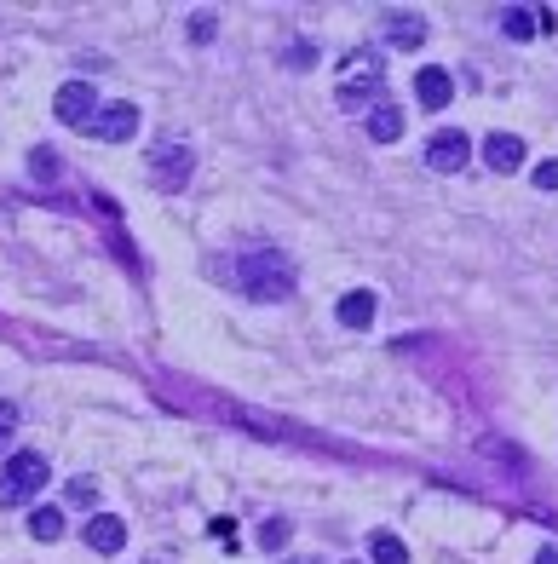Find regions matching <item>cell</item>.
Wrapping results in <instances>:
<instances>
[{"label": "cell", "mask_w": 558, "mask_h": 564, "mask_svg": "<svg viewBox=\"0 0 558 564\" xmlns=\"http://www.w3.org/2000/svg\"><path fill=\"white\" fill-rule=\"evenodd\" d=\"M380 93H386V64H380V52L351 47L346 58H340V87H334V98H340L346 110H374Z\"/></svg>", "instance_id": "1"}, {"label": "cell", "mask_w": 558, "mask_h": 564, "mask_svg": "<svg viewBox=\"0 0 558 564\" xmlns=\"http://www.w3.org/2000/svg\"><path fill=\"white\" fill-rule=\"evenodd\" d=\"M236 277H242V294L248 300H265V306L294 294V265L277 248H248V254L236 259Z\"/></svg>", "instance_id": "2"}, {"label": "cell", "mask_w": 558, "mask_h": 564, "mask_svg": "<svg viewBox=\"0 0 558 564\" xmlns=\"http://www.w3.org/2000/svg\"><path fill=\"white\" fill-rule=\"evenodd\" d=\"M41 484H47V455L18 449V455L0 467V507H24V501H35Z\"/></svg>", "instance_id": "3"}, {"label": "cell", "mask_w": 558, "mask_h": 564, "mask_svg": "<svg viewBox=\"0 0 558 564\" xmlns=\"http://www.w3.org/2000/svg\"><path fill=\"white\" fill-rule=\"evenodd\" d=\"M190 167H196V156H190L185 139H162L156 150H150V185L156 190H185L190 185Z\"/></svg>", "instance_id": "4"}, {"label": "cell", "mask_w": 558, "mask_h": 564, "mask_svg": "<svg viewBox=\"0 0 558 564\" xmlns=\"http://www.w3.org/2000/svg\"><path fill=\"white\" fill-rule=\"evenodd\" d=\"M98 110H104V104H98V93L87 87V81H64L58 98H52V116L64 121V127H93Z\"/></svg>", "instance_id": "5"}, {"label": "cell", "mask_w": 558, "mask_h": 564, "mask_svg": "<svg viewBox=\"0 0 558 564\" xmlns=\"http://www.w3.org/2000/svg\"><path fill=\"white\" fill-rule=\"evenodd\" d=\"M93 139H104V144H127L133 133H139V104H127V98H116V104H104L93 116V127H87Z\"/></svg>", "instance_id": "6"}, {"label": "cell", "mask_w": 558, "mask_h": 564, "mask_svg": "<svg viewBox=\"0 0 558 564\" xmlns=\"http://www.w3.org/2000/svg\"><path fill=\"white\" fill-rule=\"evenodd\" d=\"M466 156H472V139H466L461 127H443L426 139V167H438V173H461Z\"/></svg>", "instance_id": "7"}, {"label": "cell", "mask_w": 558, "mask_h": 564, "mask_svg": "<svg viewBox=\"0 0 558 564\" xmlns=\"http://www.w3.org/2000/svg\"><path fill=\"white\" fill-rule=\"evenodd\" d=\"M81 536H87V547H93V553H121V547H127V524H121L116 513H93Z\"/></svg>", "instance_id": "8"}, {"label": "cell", "mask_w": 558, "mask_h": 564, "mask_svg": "<svg viewBox=\"0 0 558 564\" xmlns=\"http://www.w3.org/2000/svg\"><path fill=\"white\" fill-rule=\"evenodd\" d=\"M386 41H392L397 52H415L420 41H426V18H420V12H386Z\"/></svg>", "instance_id": "9"}, {"label": "cell", "mask_w": 558, "mask_h": 564, "mask_svg": "<svg viewBox=\"0 0 558 564\" xmlns=\"http://www.w3.org/2000/svg\"><path fill=\"white\" fill-rule=\"evenodd\" d=\"M484 162L495 173H518L524 167V139H512V133H489L484 139Z\"/></svg>", "instance_id": "10"}, {"label": "cell", "mask_w": 558, "mask_h": 564, "mask_svg": "<svg viewBox=\"0 0 558 564\" xmlns=\"http://www.w3.org/2000/svg\"><path fill=\"white\" fill-rule=\"evenodd\" d=\"M415 98L426 104V110H443V104L455 98V81H449V70H438V64H432V70H420V75H415Z\"/></svg>", "instance_id": "11"}, {"label": "cell", "mask_w": 558, "mask_h": 564, "mask_svg": "<svg viewBox=\"0 0 558 564\" xmlns=\"http://www.w3.org/2000/svg\"><path fill=\"white\" fill-rule=\"evenodd\" d=\"M369 323H374V294L369 288L340 294V329H369Z\"/></svg>", "instance_id": "12"}, {"label": "cell", "mask_w": 558, "mask_h": 564, "mask_svg": "<svg viewBox=\"0 0 558 564\" xmlns=\"http://www.w3.org/2000/svg\"><path fill=\"white\" fill-rule=\"evenodd\" d=\"M369 139L374 144H397L403 139V116H397L392 104H374L369 110Z\"/></svg>", "instance_id": "13"}, {"label": "cell", "mask_w": 558, "mask_h": 564, "mask_svg": "<svg viewBox=\"0 0 558 564\" xmlns=\"http://www.w3.org/2000/svg\"><path fill=\"white\" fill-rule=\"evenodd\" d=\"M369 559L374 564H409V547H403L397 536H386V530H374L369 536Z\"/></svg>", "instance_id": "14"}, {"label": "cell", "mask_w": 558, "mask_h": 564, "mask_svg": "<svg viewBox=\"0 0 558 564\" xmlns=\"http://www.w3.org/2000/svg\"><path fill=\"white\" fill-rule=\"evenodd\" d=\"M29 536H35V541H58V536H64V513H58V507H35Z\"/></svg>", "instance_id": "15"}, {"label": "cell", "mask_w": 558, "mask_h": 564, "mask_svg": "<svg viewBox=\"0 0 558 564\" xmlns=\"http://www.w3.org/2000/svg\"><path fill=\"white\" fill-rule=\"evenodd\" d=\"M535 29H541L535 12H524V6H512V12H507V35H512V41H530Z\"/></svg>", "instance_id": "16"}, {"label": "cell", "mask_w": 558, "mask_h": 564, "mask_svg": "<svg viewBox=\"0 0 558 564\" xmlns=\"http://www.w3.org/2000/svg\"><path fill=\"white\" fill-rule=\"evenodd\" d=\"M29 173H35L41 185H52V179H58V156H52L47 144H41V150H29Z\"/></svg>", "instance_id": "17"}, {"label": "cell", "mask_w": 558, "mask_h": 564, "mask_svg": "<svg viewBox=\"0 0 558 564\" xmlns=\"http://www.w3.org/2000/svg\"><path fill=\"white\" fill-rule=\"evenodd\" d=\"M282 541H288V518H265V524H259V547H271V553H277Z\"/></svg>", "instance_id": "18"}, {"label": "cell", "mask_w": 558, "mask_h": 564, "mask_svg": "<svg viewBox=\"0 0 558 564\" xmlns=\"http://www.w3.org/2000/svg\"><path fill=\"white\" fill-rule=\"evenodd\" d=\"M535 190H558V162H535Z\"/></svg>", "instance_id": "19"}, {"label": "cell", "mask_w": 558, "mask_h": 564, "mask_svg": "<svg viewBox=\"0 0 558 564\" xmlns=\"http://www.w3.org/2000/svg\"><path fill=\"white\" fill-rule=\"evenodd\" d=\"M213 29H219L213 24V12H190V41H208Z\"/></svg>", "instance_id": "20"}, {"label": "cell", "mask_w": 558, "mask_h": 564, "mask_svg": "<svg viewBox=\"0 0 558 564\" xmlns=\"http://www.w3.org/2000/svg\"><path fill=\"white\" fill-rule=\"evenodd\" d=\"M93 478H75V484H70V501H81V507H87V501H93Z\"/></svg>", "instance_id": "21"}, {"label": "cell", "mask_w": 558, "mask_h": 564, "mask_svg": "<svg viewBox=\"0 0 558 564\" xmlns=\"http://www.w3.org/2000/svg\"><path fill=\"white\" fill-rule=\"evenodd\" d=\"M12 421H18V403H0V444H6V432H12Z\"/></svg>", "instance_id": "22"}, {"label": "cell", "mask_w": 558, "mask_h": 564, "mask_svg": "<svg viewBox=\"0 0 558 564\" xmlns=\"http://www.w3.org/2000/svg\"><path fill=\"white\" fill-rule=\"evenodd\" d=\"M288 64H294V70H311V47H305V41L300 47H288Z\"/></svg>", "instance_id": "23"}, {"label": "cell", "mask_w": 558, "mask_h": 564, "mask_svg": "<svg viewBox=\"0 0 558 564\" xmlns=\"http://www.w3.org/2000/svg\"><path fill=\"white\" fill-rule=\"evenodd\" d=\"M535 564H558V547H541V553H535Z\"/></svg>", "instance_id": "24"}, {"label": "cell", "mask_w": 558, "mask_h": 564, "mask_svg": "<svg viewBox=\"0 0 558 564\" xmlns=\"http://www.w3.org/2000/svg\"><path fill=\"white\" fill-rule=\"evenodd\" d=\"M288 564H311V559H288Z\"/></svg>", "instance_id": "25"}]
</instances>
